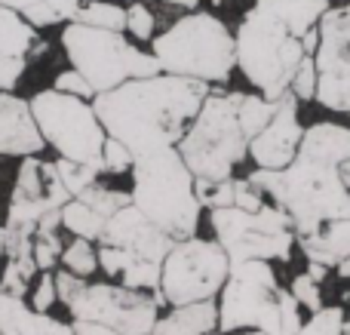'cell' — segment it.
Here are the masks:
<instances>
[{
	"label": "cell",
	"mask_w": 350,
	"mask_h": 335,
	"mask_svg": "<svg viewBox=\"0 0 350 335\" xmlns=\"http://www.w3.org/2000/svg\"><path fill=\"white\" fill-rule=\"evenodd\" d=\"M209 92V83L203 80L160 71L98 92L92 108L105 133L120 139L139 157L157 148L178 145Z\"/></svg>",
	"instance_id": "1"
},
{
	"label": "cell",
	"mask_w": 350,
	"mask_h": 335,
	"mask_svg": "<svg viewBox=\"0 0 350 335\" xmlns=\"http://www.w3.org/2000/svg\"><path fill=\"white\" fill-rule=\"evenodd\" d=\"M329 0H255L234 31L237 68L243 77L273 98L289 92L304 55V34L317 28Z\"/></svg>",
	"instance_id": "2"
},
{
	"label": "cell",
	"mask_w": 350,
	"mask_h": 335,
	"mask_svg": "<svg viewBox=\"0 0 350 335\" xmlns=\"http://www.w3.org/2000/svg\"><path fill=\"white\" fill-rule=\"evenodd\" d=\"M249 178L289 215L295 237L314 234L332 219H350V188L341 182L338 166L295 154V160L283 170L255 166Z\"/></svg>",
	"instance_id": "3"
},
{
	"label": "cell",
	"mask_w": 350,
	"mask_h": 335,
	"mask_svg": "<svg viewBox=\"0 0 350 335\" xmlns=\"http://www.w3.org/2000/svg\"><path fill=\"white\" fill-rule=\"evenodd\" d=\"M298 308L295 295L280 286L271 262H230L228 280L218 293V332L265 330L271 335H295L304 323Z\"/></svg>",
	"instance_id": "4"
},
{
	"label": "cell",
	"mask_w": 350,
	"mask_h": 335,
	"mask_svg": "<svg viewBox=\"0 0 350 335\" xmlns=\"http://www.w3.org/2000/svg\"><path fill=\"white\" fill-rule=\"evenodd\" d=\"M129 176H133V191H129L133 206L148 222H154L172 240L197 234L203 206L193 191V172L181 157L178 145L139 154Z\"/></svg>",
	"instance_id": "5"
},
{
	"label": "cell",
	"mask_w": 350,
	"mask_h": 335,
	"mask_svg": "<svg viewBox=\"0 0 350 335\" xmlns=\"http://www.w3.org/2000/svg\"><path fill=\"white\" fill-rule=\"evenodd\" d=\"M160 71L203 83H228L237 68L234 31L209 10H193L175 18L163 34L151 40Z\"/></svg>",
	"instance_id": "6"
},
{
	"label": "cell",
	"mask_w": 350,
	"mask_h": 335,
	"mask_svg": "<svg viewBox=\"0 0 350 335\" xmlns=\"http://www.w3.org/2000/svg\"><path fill=\"white\" fill-rule=\"evenodd\" d=\"M172 243L175 240L170 234H163L129 203V206L117 209L98 234V268L108 274V280L129 289H145V293H154L163 302L160 274H163V262L170 256Z\"/></svg>",
	"instance_id": "7"
},
{
	"label": "cell",
	"mask_w": 350,
	"mask_h": 335,
	"mask_svg": "<svg viewBox=\"0 0 350 335\" xmlns=\"http://www.w3.org/2000/svg\"><path fill=\"white\" fill-rule=\"evenodd\" d=\"M243 92H209L181 135L178 151L193 178H228L249 157V139L240 126Z\"/></svg>",
	"instance_id": "8"
},
{
	"label": "cell",
	"mask_w": 350,
	"mask_h": 335,
	"mask_svg": "<svg viewBox=\"0 0 350 335\" xmlns=\"http://www.w3.org/2000/svg\"><path fill=\"white\" fill-rule=\"evenodd\" d=\"M62 46L90 86L98 92H108L114 86L126 83L133 77H151L160 74V62L154 53L139 49L133 40H126V31H108L83 22H65Z\"/></svg>",
	"instance_id": "9"
},
{
	"label": "cell",
	"mask_w": 350,
	"mask_h": 335,
	"mask_svg": "<svg viewBox=\"0 0 350 335\" xmlns=\"http://www.w3.org/2000/svg\"><path fill=\"white\" fill-rule=\"evenodd\" d=\"M209 225L230 262H289L295 250V228L277 203H265L252 213L240 206L209 209Z\"/></svg>",
	"instance_id": "10"
},
{
	"label": "cell",
	"mask_w": 350,
	"mask_h": 335,
	"mask_svg": "<svg viewBox=\"0 0 350 335\" xmlns=\"http://www.w3.org/2000/svg\"><path fill=\"white\" fill-rule=\"evenodd\" d=\"M31 111L40 126V135L46 139V148H53L59 157L77 160V163L102 157L108 133H105L90 98L49 86V90L31 96Z\"/></svg>",
	"instance_id": "11"
},
{
	"label": "cell",
	"mask_w": 350,
	"mask_h": 335,
	"mask_svg": "<svg viewBox=\"0 0 350 335\" xmlns=\"http://www.w3.org/2000/svg\"><path fill=\"white\" fill-rule=\"evenodd\" d=\"M230 271V258L218 240L185 237L175 240L160 274V295L170 308L218 299Z\"/></svg>",
	"instance_id": "12"
},
{
	"label": "cell",
	"mask_w": 350,
	"mask_h": 335,
	"mask_svg": "<svg viewBox=\"0 0 350 335\" xmlns=\"http://www.w3.org/2000/svg\"><path fill=\"white\" fill-rule=\"evenodd\" d=\"M163 302L145 289H129L114 280L86 283L68 305L71 320H92L120 335H148L157 323Z\"/></svg>",
	"instance_id": "13"
},
{
	"label": "cell",
	"mask_w": 350,
	"mask_h": 335,
	"mask_svg": "<svg viewBox=\"0 0 350 335\" xmlns=\"http://www.w3.org/2000/svg\"><path fill=\"white\" fill-rule=\"evenodd\" d=\"M317 62V96L323 108L350 114V3L329 6L320 18Z\"/></svg>",
	"instance_id": "14"
},
{
	"label": "cell",
	"mask_w": 350,
	"mask_h": 335,
	"mask_svg": "<svg viewBox=\"0 0 350 335\" xmlns=\"http://www.w3.org/2000/svg\"><path fill=\"white\" fill-rule=\"evenodd\" d=\"M71 200V191L65 188L55 163L43 160L40 154L22 157L12 185V197L6 206V222H22V225H37L46 213L62 209Z\"/></svg>",
	"instance_id": "15"
},
{
	"label": "cell",
	"mask_w": 350,
	"mask_h": 335,
	"mask_svg": "<svg viewBox=\"0 0 350 335\" xmlns=\"http://www.w3.org/2000/svg\"><path fill=\"white\" fill-rule=\"evenodd\" d=\"M304 126L298 123V98L292 92L277 98L271 123L249 142V157L261 170H283L295 160L298 145H301Z\"/></svg>",
	"instance_id": "16"
},
{
	"label": "cell",
	"mask_w": 350,
	"mask_h": 335,
	"mask_svg": "<svg viewBox=\"0 0 350 335\" xmlns=\"http://www.w3.org/2000/svg\"><path fill=\"white\" fill-rule=\"evenodd\" d=\"M46 53V40L16 10L0 6V92L16 90L31 65Z\"/></svg>",
	"instance_id": "17"
},
{
	"label": "cell",
	"mask_w": 350,
	"mask_h": 335,
	"mask_svg": "<svg viewBox=\"0 0 350 335\" xmlns=\"http://www.w3.org/2000/svg\"><path fill=\"white\" fill-rule=\"evenodd\" d=\"M46 148L31 111V98L0 92V157H31Z\"/></svg>",
	"instance_id": "18"
},
{
	"label": "cell",
	"mask_w": 350,
	"mask_h": 335,
	"mask_svg": "<svg viewBox=\"0 0 350 335\" xmlns=\"http://www.w3.org/2000/svg\"><path fill=\"white\" fill-rule=\"evenodd\" d=\"M295 243H298V250L304 252L308 262L326 265L329 271H335L350 252V219L326 222V225H320L314 234L295 237Z\"/></svg>",
	"instance_id": "19"
},
{
	"label": "cell",
	"mask_w": 350,
	"mask_h": 335,
	"mask_svg": "<svg viewBox=\"0 0 350 335\" xmlns=\"http://www.w3.org/2000/svg\"><path fill=\"white\" fill-rule=\"evenodd\" d=\"M218 332V299L175 305L166 317H157L148 335H212Z\"/></svg>",
	"instance_id": "20"
},
{
	"label": "cell",
	"mask_w": 350,
	"mask_h": 335,
	"mask_svg": "<svg viewBox=\"0 0 350 335\" xmlns=\"http://www.w3.org/2000/svg\"><path fill=\"white\" fill-rule=\"evenodd\" d=\"M298 154L308 160H320L329 166H341L350 157V126L332 120H320L304 129Z\"/></svg>",
	"instance_id": "21"
},
{
	"label": "cell",
	"mask_w": 350,
	"mask_h": 335,
	"mask_svg": "<svg viewBox=\"0 0 350 335\" xmlns=\"http://www.w3.org/2000/svg\"><path fill=\"white\" fill-rule=\"evenodd\" d=\"M111 215H105L102 209H96L92 203H86L83 197H71V200L62 206V228L71 231L74 237H86L96 243L102 228L108 225Z\"/></svg>",
	"instance_id": "22"
},
{
	"label": "cell",
	"mask_w": 350,
	"mask_h": 335,
	"mask_svg": "<svg viewBox=\"0 0 350 335\" xmlns=\"http://www.w3.org/2000/svg\"><path fill=\"white\" fill-rule=\"evenodd\" d=\"M83 3L86 0H40V3L28 6V10L18 12V16L28 25H34L37 31H43V28H53V25L74 22V16H77V10Z\"/></svg>",
	"instance_id": "23"
},
{
	"label": "cell",
	"mask_w": 350,
	"mask_h": 335,
	"mask_svg": "<svg viewBox=\"0 0 350 335\" xmlns=\"http://www.w3.org/2000/svg\"><path fill=\"white\" fill-rule=\"evenodd\" d=\"M55 170H59V176H62V182H65V188L71 191V197H77L80 191H86L90 185H96L98 178L108 172V166H105L102 157L86 160V163H77V160L59 157V160H55Z\"/></svg>",
	"instance_id": "24"
},
{
	"label": "cell",
	"mask_w": 350,
	"mask_h": 335,
	"mask_svg": "<svg viewBox=\"0 0 350 335\" xmlns=\"http://www.w3.org/2000/svg\"><path fill=\"white\" fill-rule=\"evenodd\" d=\"M273 111H277V102H273V98L261 96V92H243V98H240V126H243V133H246L249 142L271 123Z\"/></svg>",
	"instance_id": "25"
},
{
	"label": "cell",
	"mask_w": 350,
	"mask_h": 335,
	"mask_svg": "<svg viewBox=\"0 0 350 335\" xmlns=\"http://www.w3.org/2000/svg\"><path fill=\"white\" fill-rule=\"evenodd\" d=\"M74 22L96 25V28H108V31H126V6H117L111 0H86L77 10Z\"/></svg>",
	"instance_id": "26"
},
{
	"label": "cell",
	"mask_w": 350,
	"mask_h": 335,
	"mask_svg": "<svg viewBox=\"0 0 350 335\" xmlns=\"http://www.w3.org/2000/svg\"><path fill=\"white\" fill-rule=\"evenodd\" d=\"M62 268H68L71 274L77 277H90L98 271V252H96V243L86 237H74L71 243L62 250Z\"/></svg>",
	"instance_id": "27"
},
{
	"label": "cell",
	"mask_w": 350,
	"mask_h": 335,
	"mask_svg": "<svg viewBox=\"0 0 350 335\" xmlns=\"http://www.w3.org/2000/svg\"><path fill=\"white\" fill-rule=\"evenodd\" d=\"M193 191L203 209L234 206V176L228 178H193Z\"/></svg>",
	"instance_id": "28"
},
{
	"label": "cell",
	"mask_w": 350,
	"mask_h": 335,
	"mask_svg": "<svg viewBox=\"0 0 350 335\" xmlns=\"http://www.w3.org/2000/svg\"><path fill=\"white\" fill-rule=\"evenodd\" d=\"M347 326V314L338 305H323L320 311L310 314V320H304L301 330L295 335H341Z\"/></svg>",
	"instance_id": "29"
},
{
	"label": "cell",
	"mask_w": 350,
	"mask_h": 335,
	"mask_svg": "<svg viewBox=\"0 0 350 335\" xmlns=\"http://www.w3.org/2000/svg\"><path fill=\"white\" fill-rule=\"evenodd\" d=\"M126 34L135 37V40H145V43H151L154 37H157V16H154V10L148 3L133 0V3L126 6Z\"/></svg>",
	"instance_id": "30"
},
{
	"label": "cell",
	"mask_w": 350,
	"mask_h": 335,
	"mask_svg": "<svg viewBox=\"0 0 350 335\" xmlns=\"http://www.w3.org/2000/svg\"><path fill=\"white\" fill-rule=\"evenodd\" d=\"M31 305L25 299L6 295L0 289V335H22V323L28 317Z\"/></svg>",
	"instance_id": "31"
},
{
	"label": "cell",
	"mask_w": 350,
	"mask_h": 335,
	"mask_svg": "<svg viewBox=\"0 0 350 335\" xmlns=\"http://www.w3.org/2000/svg\"><path fill=\"white\" fill-rule=\"evenodd\" d=\"M62 250L59 231H34V262L40 271H53L62 262Z\"/></svg>",
	"instance_id": "32"
},
{
	"label": "cell",
	"mask_w": 350,
	"mask_h": 335,
	"mask_svg": "<svg viewBox=\"0 0 350 335\" xmlns=\"http://www.w3.org/2000/svg\"><path fill=\"white\" fill-rule=\"evenodd\" d=\"M289 293L295 295L298 305L308 308L310 314L320 311V308H323V283H317L314 277L308 274V271H304V274H295V277H292Z\"/></svg>",
	"instance_id": "33"
},
{
	"label": "cell",
	"mask_w": 350,
	"mask_h": 335,
	"mask_svg": "<svg viewBox=\"0 0 350 335\" xmlns=\"http://www.w3.org/2000/svg\"><path fill=\"white\" fill-rule=\"evenodd\" d=\"M289 92L298 98V102H314L317 96V62L314 55H304L301 65H298L295 77L289 83Z\"/></svg>",
	"instance_id": "34"
},
{
	"label": "cell",
	"mask_w": 350,
	"mask_h": 335,
	"mask_svg": "<svg viewBox=\"0 0 350 335\" xmlns=\"http://www.w3.org/2000/svg\"><path fill=\"white\" fill-rule=\"evenodd\" d=\"M55 302H59V293H55V274L53 271H40V274L34 277V289H31L28 305L40 314H49Z\"/></svg>",
	"instance_id": "35"
},
{
	"label": "cell",
	"mask_w": 350,
	"mask_h": 335,
	"mask_svg": "<svg viewBox=\"0 0 350 335\" xmlns=\"http://www.w3.org/2000/svg\"><path fill=\"white\" fill-rule=\"evenodd\" d=\"M22 335H74V330H71V323H62L53 314H40L31 308L22 323Z\"/></svg>",
	"instance_id": "36"
},
{
	"label": "cell",
	"mask_w": 350,
	"mask_h": 335,
	"mask_svg": "<svg viewBox=\"0 0 350 335\" xmlns=\"http://www.w3.org/2000/svg\"><path fill=\"white\" fill-rule=\"evenodd\" d=\"M102 160L105 166H108V172H114V176H120V172H129L135 163V154L129 151L126 145H123L120 139H114V135H108L102 145Z\"/></svg>",
	"instance_id": "37"
},
{
	"label": "cell",
	"mask_w": 350,
	"mask_h": 335,
	"mask_svg": "<svg viewBox=\"0 0 350 335\" xmlns=\"http://www.w3.org/2000/svg\"><path fill=\"white\" fill-rule=\"evenodd\" d=\"M267 203V197H265V191L258 188V185L252 182V178H234V206H240V209H261Z\"/></svg>",
	"instance_id": "38"
},
{
	"label": "cell",
	"mask_w": 350,
	"mask_h": 335,
	"mask_svg": "<svg viewBox=\"0 0 350 335\" xmlns=\"http://www.w3.org/2000/svg\"><path fill=\"white\" fill-rule=\"evenodd\" d=\"M53 90H62V92H71V96H80V98H96V90L90 86V80L83 77V74L77 71V68H68V71H62L59 77H55Z\"/></svg>",
	"instance_id": "39"
},
{
	"label": "cell",
	"mask_w": 350,
	"mask_h": 335,
	"mask_svg": "<svg viewBox=\"0 0 350 335\" xmlns=\"http://www.w3.org/2000/svg\"><path fill=\"white\" fill-rule=\"evenodd\" d=\"M86 286V277H77V274H71L68 268H62L59 274H55V293H59V302L62 305H71L74 302V295L80 293V289Z\"/></svg>",
	"instance_id": "40"
},
{
	"label": "cell",
	"mask_w": 350,
	"mask_h": 335,
	"mask_svg": "<svg viewBox=\"0 0 350 335\" xmlns=\"http://www.w3.org/2000/svg\"><path fill=\"white\" fill-rule=\"evenodd\" d=\"M28 286H31V283L22 277V271H18L16 265L3 262V277H0V289H3L6 295H16V299H28Z\"/></svg>",
	"instance_id": "41"
},
{
	"label": "cell",
	"mask_w": 350,
	"mask_h": 335,
	"mask_svg": "<svg viewBox=\"0 0 350 335\" xmlns=\"http://www.w3.org/2000/svg\"><path fill=\"white\" fill-rule=\"evenodd\" d=\"M71 330H74V335H120L102 323H92V320H71Z\"/></svg>",
	"instance_id": "42"
},
{
	"label": "cell",
	"mask_w": 350,
	"mask_h": 335,
	"mask_svg": "<svg viewBox=\"0 0 350 335\" xmlns=\"http://www.w3.org/2000/svg\"><path fill=\"white\" fill-rule=\"evenodd\" d=\"M163 6H170V10L175 12H193V10H200V0H160Z\"/></svg>",
	"instance_id": "43"
},
{
	"label": "cell",
	"mask_w": 350,
	"mask_h": 335,
	"mask_svg": "<svg viewBox=\"0 0 350 335\" xmlns=\"http://www.w3.org/2000/svg\"><path fill=\"white\" fill-rule=\"evenodd\" d=\"M40 3V0H0V6H6V10H16V12H25L28 6Z\"/></svg>",
	"instance_id": "44"
},
{
	"label": "cell",
	"mask_w": 350,
	"mask_h": 335,
	"mask_svg": "<svg viewBox=\"0 0 350 335\" xmlns=\"http://www.w3.org/2000/svg\"><path fill=\"white\" fill-rule=\"evenodd\" d=\"M308 274H310V277H314V280H317V283H323V280H326V277H329V268H326V265H317V262H308Z\"/></svg>",
	"instance_id": "45"
},
{
	"label": "cell",
	"mask_w": 350,
	"mask_h": 335,
	"mask_svg": "<svg viewBox=\"0 0 350 335\" xmlns=\"http://www.w3.org/2000/svg\"><path fill=\"white\" fill-rule=\"evenodd\" d=\"M335 271H338V277H345V280H350V252H347V256H345V262H341Z\"/></svg>",
	"instance_id": "46"
},
{
	"label": "cell",
	"mask_w": 350,
	"mask_h": 335,
	"mask_svg": "<svg viewBox=\"0 0 350 335\" xmlns=\"http://www.w3.org/2000/svg\"><path fill=\"white\" fill-rule=\"evenodd\" d=\"M338 172H341V182H345L347 185V188H350V157L345 160V163H341L338 166Z\"/></svg>",
	"instance_id": "47"
},
{
	"label": "cell",
	"mask_w": 350,
	"mask_h": 335,
	"mask_svg": "<svg viewBox=\"0 0 350 335\" xmlns=\"http://www.w3.org/2000/svg\"><path fill=\"white\" fill-rule=\"evenodd\" d=\"M243 335H271V332H265V330H243Z\"/></svg>",
	"instance_id": "48"
},
{
	"label": "cell",
	"mask_w": 350,
	"mask_h": 335,
	"mask_svg": "<svg viewBox=\"0 0 350 335\" xmlns=\"http://www.w3.org/2000/svg\"><path fill=\"white\" fill-rule=\"evenodd\" d=\"M0 256H3V225H0Z\"/></svg>",
	"instance_id": "49"
},
{
	"label": "cell",
	"mask_w": 350,
	"mask_h": 335,
	"mask_svg": "<svg viewBox=\"0 0 350 335\" xmlns=\"http://www.w3.org/2000/svg\"><path fill=\"white\" fill-rule=\"evenodd\" d=\"M341 335H350V326H345V332H341Z\"/></svg>",
	"instance_id": "50"
},
{
	"label": "cell",
	"mask_w": 350,
	"mask_h": 335,
	"mask_svg": "<svg viewBox=\"0 0 350 335\" xmlns=\"http://www.w3.org/2000/svg\"><path fill=\"white\" fill-rule=\"evenodd\" d=\"M347 326H350V320H347Z\"/></svg>",
	"instance_id": "51"
}]
</instances>
